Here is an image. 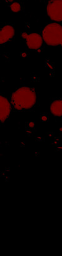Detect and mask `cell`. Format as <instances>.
<instances>
[{"label":"cell","mask_w":62,"mask_h":256,"mask_svg":"<svg viewBox=\"0 0 62 256\" xmlns=\"http://www.w3.org/2000/svg\"><path fill=\"white\" fill-rule=\"evenodd\" d=\"M14 112H32L40 105V97L36 88L21 83L9 96Z\"/></svg>","instance_id":"cell-1"},{"label":"cell","mask_w":62,"mask_h":256,"mask_svg":"<svg viewBox=\"0 0 62 256\" xmlns=\"http://www.w3.org/2000/svg\"><path fill=\"white\" fill-rule=\"evenodd\" d=\"M40 34L46 46L58 48L62 44V26L61 23L51 22L45 24Z\"/></svg>","instance_id":"cell-2"},{"label":"cell","mask_w":62,"mask_h":256,"mask_svg":"<svg viewBox=\"0 0 62 256\" xmlns=\"http://www.w3.org/2000/svg\"><path fill=\"white\" fill-rule=\"evenodd\" d=\"M20 39L28 55L41 53L46 49V44L40 33L23 31L20 34Z\"/></svg>","instance_id":"cell-3"},{"label":"cell","mask_w":62,"mask_h":256,"mask_svg":"<svg viewBox=\"0 0 62 256\" xmlns=\"http://www.w3.org/2000/svg\"><path fill=\"white\" fill-rule=\"evenodd\" d=\"M47 17L54 22L62 21V0H45L44 1Z\"/></svg>","instance_id":"cell-4"},{"label":"cell","mask_w":62,"mask_h":256,"mask_svg":"<svg viewBox=\"0 0 62 256\" xmlns=\"http://www.w3.org/2000/svg\"><path fill=\"white\" fill-rule=\"evenodd\" d=\"M15 28L13 24L3 23L0 26V46L4 48L14 41Z\"/></svg>","instance_id":"cell-5"},{"label":"cell","mask_w":62,"mask_h":256,"mask_svg":"<svg viewBox=\"0 0 62 256\" xmlns=\"http://www.w3.org/2000/svg\"><path fill=\"white\" fill-rule=\"evenodd\" d=\"M14 112L12 107L11 100L9 96H6L4 93H1L0 95V121L1 124L6 123L9 120L10 116Z\"/></svg>","instance_id":"cell-6"},{"label":"cell","mask_w":62,"mask_h":256,"mask_svg":"<svg viewBox=\"0 0 62 256\" xmlns=\"http://www.w3.org/2000/svg\"><path fill=\"white\" fill-rule=\"evenodd\" d=\"M50 110L52 115L55 117H62V98H52L50 102Z\"/></svg>","instance_id":"cell-7"},{"label":"cell","mask_w":62,"mask_h":256,"mask_svg":"<svg viewBox=\"0 0 62 256\" xmlns=\"http://www.w3.org/2000/svg\"><path fill=\"white\" fill-rule=\"evenodd\" d=\"M7 6L12 13H21L24 9L23 0L12 2L7 4Z\"/></svg>","instance_id":"cell-8"},{"label":"cell","mask_w":62,"mask_h":256,"mask_svg":"<svg viewBox=\"0 0 62 256\" xmlns=\"http://www.w3.org/2000/svg\"><path fill=\"white\" fill-rule=\"evenodd\" d=\"M16 1H19V0H2V2H4V3H6L7 4H8L9 3H12V2Z\"/></svg>","instance_id":"cell-9"},{"label":"cell","mask_w":62,"mask_h":256,"mask_svg":"<svg viewBox=\"0 0 62 256\" xmlns=\"http://www.w3.org/2000/svg\"><path fill=\"white\" fill-rule=\"evenodd\" d=\"M47 117H42L41 118V120L42 121V122H46V121H47Z\"/></svg>","instance_id":"cell-10"}]
</instances>
